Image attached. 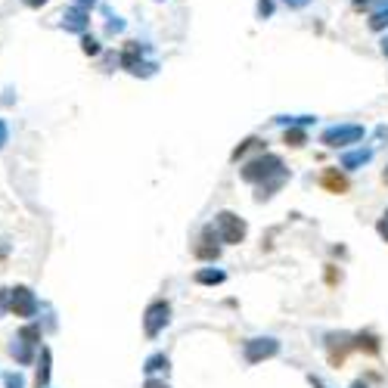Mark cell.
I'll return each mask as SVG.
<instances>
[{
  "label": "cell",
  "mask_w": 388,
  "mask_h": 388,
  "mask_svg": "<svg viewBox=\"0 0 388 388\" xmlns=\"http://www.w3.org/2000/svg\"><path fill=\"white\" fill-rule=\"evenodd\" d=\"M121 66H125L131 75H153L155 66L153 62H143V56H140V44H127L125 50H121Z\"/></svg>",
  "instance_id": "5b68a950"
},
{
  "label": "cell",
  "mask_w": 388,
  "mask_h": 388,
  "mask_svg": "<svg viewBox=\"0 0 388 388\" xmlns=\"http://www.w3.org/2000/svg\"><path fill=\"white\" fill-rule=\"evenodd\" d=\"M279 351V342L277 339H251L246 345V361L249 363H258V361H268Z\"/></svg>",
  "instance_id": "ba28073f"
},
{
  "label": "cell",
  "mask_w": 388,
  "mask_h": 388,
  "mask_svg": "<svg viewBox=\"0 0 388 388\" xmlns=\"http://www.w3.org/2000/svg\"><path fill=\"white\" fill-rule=\"evenodd\" d=\"M22 4H25V6H32V10H38V6H44L47 0H22Z\"/></svg>",
  "instance_id": "cb8c5ba5"
},
{
  "label": "cell",
  "mask_w": 388,
  "mask_h": 388,
  "mask_svg": "<svg viewBox=\"0 0 388 388\" xmlns=\"http://www.w3.org/2000/svg\"><path fill=\"white\" fill-rule=\"evenodd\" d=\"M361 140H363L361 125H342V127L323 131V143H326V146H348V143H361Z\"/></svg>",
  "instance_id": "3957f363"
},
{
  "label": "cell",
  "mask_w": 388,
  "mask_h": 388,
  "mask_svg": "<svg viewBox=\"0 0 388 388\" xmlns=\"http://www.w3.org/2000/svg\"><path fill=\"white\" fill-rule=\"evenodd\" d=\"M270 10H274L270 0H261V4H258V13H261V16H270Z\"/></svg>",
  "instance_id": "44dd1931"
},
{
  "label": "cell",
  "mask_w": 388,
  "mask_h": 388,
  "mask_svg": "<svg viewBox=\"0 0 388 388\" xmlns=\"http://www.w3.org/2000/svg\"><path fill=\"white\" fill-rule=\"evenodd\" d=\"M6 134H10V131H6V121L0 118V149H4V143H6Z\"/></svg>",
  "instance_id": "7402d4cb"
},
{
  "label": "cell",
  "mask_w": 388,
  "mask_h": 388,
  "mask_svg": "<svg viewBox=\"0 0 388 388\" xmlns=\"http://www.w3.org/2000/svg\"><path fill=\"white\" fill-rule=\"evenodd\" d=\"M196 255L199 258H218V246H212V236H208V233L202 236V246L196 249Z\"/></svg>",
  "instance_id": "30bf717a"
},
{
  "label": "cell",
  "mask_w": 388,
  "mask_h": 388,
  "mask_svg": "<svg viewBox=\"0 0 388 388\" xmlns=\"http://www.w3.org/2000/svg\"><path fill=\"white\" fill-rule=\"evenodd\" d=\"M196 279H199V283H221L224 274H221V270H199Z\"/></svg>",
  "instance_id": "5bb4252c"
},
{
  "label": "cell",
  "mask_w": 388,
  "mask_h": 388,
  "mask_svg": "<svg viewBox=\"0 0 388 388\" xmlns=\"http://www.w3.org/2000/svg\"><path fill=\"white\" fill-rule=\"evenodd\" d=\"M168 317H171V307L165 305V301H153V305L146 307V320H143L146 335H159L162 326H168Z\"/></svg>",
  "instance_id": "277c9868"
},
{
  "label": "cell",
  "mask_w": 388,
  "mask_h": 388,
  "mask_svg": "<svg viewBox=\"0 0 388 388\" xmlns=\"http://www.w3.org/2000/svg\"><path fill=\"white\" fill-rule=\"evenodd\" d=\"M162 366H168V357H162V354H155V357H149V363H146V370H149V373H155V370H162Z\"/></svg>",
  "instance_id": "ac0fdd59"
},
{
  "label": "cell",
  "mask_w": 388,
  "mask_h": 388,
  "mask_svg": "<svg viewBox=\"0 0 388 388\" xmlns=\"http://www.w3.org/2000/svg\"><path fill=\"white\" fill-rule=\"evenodd\" d=\"M382 53H385V56H388V38H385V41H382Z\"/></svg>",
  "instance_id": "4316f807"
},
{
  "label": "cell",
  "mask_w": 388,
  "mask_h": 388,
  "mask_svg": "<svg viewBox=\"0 0 388 388\" xmlns=\"http://www.w3.org/2000/svg\"><path fill=\"white\" fill-rule=\"evenodd\" d=\"M218 230H221V240L236 246V242L246 240V221H240L233 212H221L218 214Z\"/></svg>",
  "instance_id": "7a4b0ae2"
},
{
  "label": "cell",
  "mask_w": 388,
  "mask_h": 388,
  "mask_svg": "<svg viewBox=\"0 0 388 388\" xmlns=\"http://www.w3.org/2000/svg\"><path fill=\"white\" fill-rule=\"evenodd\" d=\"M88 25H90V10H84V6L71 4L69 10L62 13V28H66V32L84 34V32H88Z\"/></svg>",
  "instance_id": "52a82bcc"
},
{
  "label": "cell",
  "mask_w": 388,
  "mask_h": 388,
  "mask_svg": "<svg viewBox=\"0 0 388 388\" xmlns=\"http://www.w3.org/2000/svg\"><path fill=\"white\" fill-rule=\"evenodd\" d=\"M286 143H292V146H301V143H305V131H286Z\"/></svg>",
  "instance_id": "d6986e66"
},
{
  "label": "cell",
  "mask_w": 388,
  "mask_h": 388,
  "mask_svg": "<svg viewBox=\"0 0 388 388\" xmlns=\"http://www.w3.org/2000/svg\"><path fill=\"white\" fill-rule=\"evenodd\" d=\"M146 388H168V385H165V382H153V379H149Z\"/></svg>",
  "instance_id": "484cf974"
},
{
  "label": "cell",
  "mask_w": 388,
  "mask_h": 388,
  "mask_svg": "<svg viewBox=\"0 0 388 388\" xmlns=\"http://www.w3.org/2000/svg\"><path fill=\"white\" fill-rule=\"evenodd\" d=\"M81 50H84V53H88V56H97V53H99V44H97V41H93V38H88V34H84V41H81Z\"/></svg>",
  "instance_id": "2e32d148"
},
{
  "label": "cell",
  "mask_w": 388,
  "mask_h": 388,
  "mask_svg": "<svg viewBox=\"0 0 388 388\" xmlns=\"http://www.w3.org/2000/svg\"><path fill=\"white\" fill-rule=\"evenodd\" d=\"M274 174H283V162L277 155H264V159H255L242 168V181L249 183H258V181H268Z\"/></svg>",
  "instance_id": "6da1fadb"
},
{
  "label": "cell",
  "mask_w": 388,
  "mask_h": 388,
  "mask_svg": "<svg viewBox=\"0 0 388 388\" xmlns=\"http://www.w3.org/2000/svg\"><path fill=\"white\" fill-rule=\"evenodd\" d=\"M382 181H385V183H388V168H385V174H382Z\"/></svg>",
  "instance_id": "f1b7e54d"
},
{
  "label": "cell",
  "mask_w": 388,
  "mask_h": 388,
  "mask_svg": "<svg viewBox=\"0 0 388 388\" xmlns=\"http://www.w3.org/2000/svg\"><path fill=\"white\" fill-rule=\"evenodd\" d=\"M78 6H84V10H93V6H97V0H75Z\"/></svg>",
  "instance_id": "603a6c76"
},
{
  "label": "cell",
  "mask_w": 388,
  "mask_h": 388,
  "mask_svg": "<svg viewBox=\"0 0 388 388\" xmlns=\"http://www.w3.org/2000/svg\"><path fill=\"white\" fill-rule=\"evenodd\" d=\"M28 345H32V342H25L22 335H19V342L13 345V354H16L22 363H28V361H32V351H28Z\"/></svg>",
  "instance_id": "8fae6325"
},
{
  "label": "cell",
  "mask_w": 388,
  "mask_h": 388,
  "mask_svg": "<svg viewBox=\"0 0 388 388\" xmlns=\"http://www.w3.org/2000/svg\"><path fill=\"white\" fill-rule=\"evenodd\" d=\"M10 298H13V314L16 317H32L34 311H38V301H34L32 289H25V286H16V289H10Z\"/></svg>",
  "instance_id": "8992f818"
},
{
  "label": "cell",
  "mask_w": 388,
  "mask_h": 388,
  "mask_svg": "<svg viewBox=\"0 0 388 388\" xmlns=\"http://www.w3.org/2000/svg\"><path fill=\"white\" fill-rule=\"evenodd\" d=\"M323 186H326L329 193H345V190H348V181H345L335 168H329L326 174H323Z\"/></svg>",
  "instance_id": "9c48e42d"
},
{
  "label": "cell",
  "mask_w": 388,
  "mask_h": 388,
  "mask_svg": "<svg viewBox=\"0 0 388 388\" xmlns=\"http://www.w3.org/2000/svg\"><path fill=\"white\" fill-rule=\"evenodd\" d=\"M47 379H50V351L44 348V370L38 373V385H47Z\"/></svg>",
  "instance_id": "e0dca14e"
},
{
  "label": "cell",
  "mask_w": 388,
  "mask_h": 388,
  "mask_svg": "<svg viewBox=\"0 0 388 388\" xmlns=\"http://www.w3.org/2000/svg\"><path fill=\"white\" fill-rule=\"evenodd\" d=\"M283 4H289V6H292V10H298V6H305V4H307V0H283Z\"/></svg>",
  "instance_id": "d4e9b609"
},
{
  "label": "cell",
  "mask_w": 388,
  "mask_h": 388,
  "mask_svg": "<svg viewBox=\"0 0 388 388\" xmlns=\"http://www.w3.org/2000/svg\"><path fill=\"white\" fill-rule=\"evenodd\" d=\"M385 25H388V4H385V10L373 13V19H370V28H373V32H382Z\"/></svg>",
  "instance_id": "4fadbf2b"
},
{
  "label": "cell",
  "mask_w": 388,
  "mask_h": 388,
  "mask_svg": "<svg viewBox=\"0 0 388 388\" xmlns=\"http://www.w3.org/2000/svg\"><path fill=\"white\" fill-rule=\"evenodd\" d=\"M25 382H22V376H19V373H10V376H6V388H22Z\"/></svg>",
  "instance_id": "ffe728a7"
},
{
  "label": "cell",
  "mask_w": 388,
  "mask_h": 388,
  "mask_svg": "<svg viewBox=\"0 0 388 388\" xmlns=\"http://www.w3.org/2000/svg\"><path fill=\"white\" fill-rule=\"evenodd\" d=\"M311 382H314V388H323V385H320V382H317V379H311Z\"/></svg>",
  "instance_id": "83f0119b"
},
{
  "label": "cell",
  "mask_w": 388,
  "mask_h": 388,
  "mask_svg": "<svg viewBox=\"0 0 388 388\" xmlns=\"http://www.w3.org/2000/svg\"><path fill=\"white\" fill-rule=\"evenodd\" d=\"M357 348H366V351H370V354H376V351H379V345H376V339H373V335H361V339H357Z\"/></svg>",
  "instance_id": "9a60e30c"
},
{
  "label": "cell",
  "mask_w": 388,
  "mask_h": 388,
  "mask_svg": "<svg viewBox=\"0 0 388 388\" xmlns=\"http://www.w3.org/2000/svg\"><path fill=\"white\" fill-rule=\"evenodd\" d=\"M366 159H370V149H361V153H351V155H345V168H357V165H363Z\"/></svg>",
  "instance_id": "7c38bea8"
}]
</instances>
